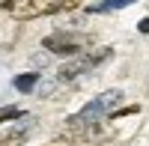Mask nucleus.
Returning a JSON list of instances; mask_svg holds the SVG:
<instances>
[{"label": "nucleus", "instance_id": "6e6552de", "mask_svg": "<svg viewBox=\"0 0 149 146\" xmlns=\"http://www.w3.org/2000/svg\"><path fill=\"white\" fill-rule=\"evenodd\" d=\"M12 119H24V111L18 104H9V107H0V125L3 122H12Z\"/></svg>", "mask_w": 149, "mask_h": 146}, {"label": "nucleus", "instance_id": "f257e3e1", "mask_svg": "<svg viewBox=\"0 0 149 146\" xmlns=\"http://www.w3.org/2000/svg\"><path fill=\"white\" fill-rule=\"evenodd\" d=\"M66 0H3V12H9L15 21H33L42 15L63 12Z\"/></svg>", "mask_w": 149, "mask_h": 146}, {"label": "nucleus", "instance_id": "f03ea898", "mask_svg": "<svg viewBox=\"0 0 149 146\" xmlns=\"http://www.w3.org/2000/svg\"><path fill=\"white\" fill-rule=\"evenodd\" d=\"M110 54H113L110 48H102V51H93V54H78L72 63H66L63 69H60V81H72V78L84 75V72H93L98 63L110 60Z\"/></svg>", "mask_w": 149, "mask_h": 146}, {"label": "nucleus", "instance_id": "1a4fd4ad", "mask_svg": "<svg viewBox=\"0 0 149 146\" xmlns=\"http://www.w3.org/2000/svg\"><path fill=\"white\" fill-rule=\"evenodd\" d=\"M137 30H140V33H149V15H146V18H140V21H137Z\"/></svg>", "mask_w": 149, "mask_h": 146}, {"label": "nucleus", "instance_id": "20e7f679", "mask_svg": "<svg viewBox=\"0 0 149 146\" xmlns=\"http://www.w3.org/2000/svg\"><path fill=\"white\" fill-rule=\"evenodd\" d=\"M36 83H39V72H24V75H15L12 87H15L18 92H33Z\"/></svg>", "mask_w": 149, "mask_h": 146}, {"label": "nucleus", "instance_id": "9d476101", "mask_svg": "<svg viewBox=\"0 0 149 146\" xmlns=\"http://www.w3.org/2000/svg\"><path fill=\"white\" fill-rule=\"evenodd\" d=\"M93 146H107V143H93Z\"/></svg>", "mask_w": 149, "mask_h": 146}, {"label": "nucleus", "instance_id": "7ed1b4c3", "mask_svg": "<svg viewBox=\"0 0 149 146\" xmlns=\"http://www.w3.org/2000/svg\"><path fill=\"white\" fill-rule=\"evenodd\" d=\"M42 48L51 51V54H57V57H78V54H84V42L78 39V36L66 33V30H57L51 36H45Z\"/></svg>", "mask_w": 149, "mask_h": 146}, {"label": "nucleus", "instance_id": "423d86ee", "mask_svg": "<svg viewBox=\"0 0 149 146\" xmlns=\"http://www.w3.org/2000/svg\"><path fill=\"white\" fill-rule=\"evenodd\" d=\"M137 0H104V3H93L90 12H113V9H122V6H131Z\"/></svg>", "mask_w": 149, "mask_h": 146}, {"label": "nucleus", "instance_id": "39448f33", "mask_svg": "<svg viewBox=\"0 0 149 146\" xmlns=\"http://www.w3.org/2000/svg\"><path fill=\"white\" fill-rule=\"evenodd\" d=\"M24 137H27V125H15L12 131H6V134L0 137V146H21Z\"/></svg>", "mask_w": 149, "mask_h": 146}, {"label": "nucleus", "instance_id": "0eeeda50", "mask_svg": "<svg viewBox=\"0 0 149 146\" xmlns=\"http://www.w3.org/2000/svg\"><path fill=\"white\" fill-rule=\"evenodd\" d=\"M81 134H74V131H63V134H60V137H54L51 143H48V146H81Z\"/></svg>", "mask_w": 149, "mask_h": 146}]
</instances>
